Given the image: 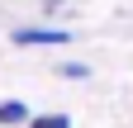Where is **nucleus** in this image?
I'll return each instance as SVG.
<instances>
[{"mask_svg": "<svg viewBox=\"0 0 133 128\" xmlns=\"http://www.w3.org/2000/svg\"><path fill=\"white\" fill-rule=\"evenodd\" d=\"M14 47H62V43H71V33L66 29H43V24H24V29H14L10 33Z\"/></svg>", "mask_w": 133, "mask_h": 128, "instance_id": "f257e3e1", "label": "nucleus"}, {"mask_svg": "<svg viewBox=\"0 0 133 128\" xmlns=\"http://www.w3.org/2000/svg\"><path fill=\"white\" fill-rule=\"evenodd\" d=\"M29 104L24 100H0V128H14V123H29Z\"/></svg>", "mask_w": 133, "mask_h": 128, "instance_id": "f03ea898", "label": "nucleus"}, {"mask_svg": "<svg viewBox=\"0 0 133 128\" xmlns=\"http://www.w3.org/2000/svg\"><path fill=\"white\" fill-rule=\"evenodd\" d=\"M29 128H71V114H38L29 119Z\"/></svg>", "mask_w": 133, "mask_h": 128, "instance_id": "7ed1b4c3", "label": "nucleus"}, {"mask_svg": "<svg viewBox=\"0 0 133 128\" xmlns=\"http://www.w3.org/2000/svg\"><path fill=\"white\" fill-rule=\"evenodd\" d=\"M57 71H62V76H71V81H90V67H86V62H62Z\"/></svg>", "mask_w": 133, "mask_h": 128, "instance_id": "20e7f679", "label": "nucleus"}]
</instances>
